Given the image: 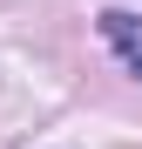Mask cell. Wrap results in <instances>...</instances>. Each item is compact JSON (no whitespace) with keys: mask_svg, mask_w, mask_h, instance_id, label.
<instances>
[{"mask_svg":"<svg viewBox=\"0 0 142 149\" xmlns=\"http://www.w3.org/2000/svg\"><path fill=\"white\" fill-rule=\"evenodd\" d=\"M129 68H135V74H142V61H135V54H129Z\"/></svg>","mask_w":142,"mask_h":149,"instance_id":"6da1fadb","label":"cell"}]
</instances>
